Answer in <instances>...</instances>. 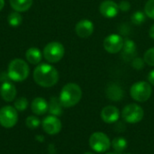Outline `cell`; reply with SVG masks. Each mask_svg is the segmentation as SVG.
Returning <instances> with one entry per match:
<instances>
[{
	"mask_svg": "<svg viewBox=\"0 0 154 154\" xmlns=\"http://www.w3.org/2000/svg\"><path fill=\"white\" fill-rule=\"evenodd\" d=\"M152 94V85L146 81H139L134 83L130 88V95L137 102H146Z\"/></svg>",
	"mask_w": 154,
	"mask_h": 154,
	"instance_id": "4",
	"label": "cell"
},
{
	"mask_svg": "<svg viewBox=\"0 0 154 154\" xmlns=\"http://www.w3.org/2000/svg\"><path fill=\"white\" fill-rule=\"evenodd\" d=\"M136 44L133 40L130 39H126L125 40V43H124V47H123V58L126 61H130L133 60L137 54L136 51Z\"/></svg>",
	"mask_w": 154,
	"mask_h": 154,
	"instance_id": "16",
	"label": "cell"
},
{
	"mask_svg": "<svg viewBox=\"0 0 154 154\" xmlns=\"http://www.w3.org/2000/svg\"><path fill=\"white\" fill-rule=\"evenodd\" d=\"M18 121V111L12 106H5L0 109V125L4 128L14 127Z\"/></svg>",
	"mask_w": 154,
	"mask_h": 154,
	"instance_id": "8",
	"label": "cell"
},
{
	"mask_svg": "<svg viewBox=\"0 0 154 154\" xmlns=\"http://www.w3.org/2000/svg\"><path fill=\"white\" fill-rule=\"evenodd\" d=\"M149 35H150V37L154 40V24L152 25V27L150 28V31H149Z\"/></svg>",
	"mask_w": 154,
	"mask_h": 154,
	"instance_id": "32",
	"label": "cell"
},
{
	"mask_svg": "<svg viewBox=\"0 0 154 154\" xmlns=\"http://www.w3.org/2000/svg\"><path fill=\"white\" fill-rule=\"evenodd\" d=\"M148 81L151 85L154 86V69L151 70L150 73L148 74Z\"/></svg>",
	"mask_w": 154,
	"mask_h": 154,
	"instance_id": "31",
	"label": "cell"
},
{
	"mask_svg": "<svg viewBox=\"0 0 154 154\" xmlns=\"http://www.w3.org/2000/svg\"><path fill=\"white\" fill-rule=\"evenodd\" d=\"M42 125L43 131L49 135L58 134L62 128V124L60 120L58 118V116H51V115L45 117Z\"/></svg>",
	"mask_w": 154,
	"mask_h": 154,
	"instance_id": "10",
	"label": "cell"
},
{
	"mask_svg": "<svg viewBox=\"0 0 154 154\" xmlns=\"http://www.w3.org/2000/svg\"><path fill=\"white\" fill-rule=\"evenodd\" d=\"M84 154H94V153H92V152H85Z\"/></svg>",
	"mask_w": 154,
	"mask_h": 154,
	"instance_id": "34",
	"label": "cell"
},
{
	"mask_svg": "<svg viewBox=\"0 0 154 154\" xmlns=\"http://www.w3.org/2000/svg\"><path fill=\"white\" fill-rule=\"evenodd\" d=\"M144 60L139 57H135L133 60H132V66L135 69H142L144 67Z\"/></svg>",
	"mask_w": 154,
	"mask_h": 154,
	"instance_id": "28",
	"label": "cell"
},
{
	"mask_svg": "<svg viewBox=\"0 0 154 154\" xmlns=\"http://www.w3.org/2000/svg\"><path fill=\"white\" fill-rule=\"evenodd\" d=\"M29 73V66L26 61L22 59H14L8 65L7 74L9 76L10 80L15 82L23 81L28 78Z\"/></svg>",
	"mask_w": 154,
	"mask_h": 154,
	"instance_id": "3",
	"label": "cell"
},
{
	"mask_svg": "<svg viewBox=\"0 0 154 154\" xmlns=\"http://www.w3.org/2000/svg\"><path fill=\"white\" fill-rule=\"evenodd\" d=\"M143 60L144 62L147 63L149 66L154 67V47L150 48L148 51H146L143 56Z\"/></svg>",
	"mask_w": 154,
	"mask_h": 154,
	"instance_id": "26",
	"label": "cell"
},
{
	"mask_svg": "<svg viewBox=\"0 0 154 154\" xmlns=\"http://www.w3.org/2000/svg\"><path fill=\"white\" fill-rule=\"evenodd\" d=\"M125 43V40L123 39L122 36L113 33L106 37L103 42L104 49L111 54H116L118 53L123 50Z\"/></svg>",
	"mask_w": 154,
	"mask_h": 154,
	"instance_id": "9",
	"label": "cell"
},
{
	"mask_svg": "<svg viewBox=\"0 0 154 154\" xmlns=\"http://www.w3.org/2000/svg\"><path fill=\"white\" fill-rule=\"evenodd\" d=\"M82 97V90L76 83L66 84L60 94V101L63 107H72L76 106Z\"/></svg>",
	"mask_w": 154,
	"mask_h": 154,
	"instance_id": "2",
	"label": "cell"
},
{
	"mask_svg": "<svg viewBox=\"0 0 154 154\" xmlns=\"http://www.w3.org/2000/svg\"><path fill=\"white\" fill-rule=\"evenodd\" d=\"M145 19H146V14L144 12H142V11H136L131 16L132 23L136 25L143 24L145 22Z\"/></svg>",
	"mask_w": 154,
	"mask_h": 154,
	"instance_id": "23",
	"label": "cell"
},
{
	"mask_svg": "<svg viewBox=\"0 0 154 154\" xmlns=\"http://www.w3.org/2000/svg\"><path fill=\"white\" fill-rule=\"evenodd\" d=\"M25 125L28 128L30 129H36L40 126L41 125V121L38 117L34 116H28L25 120Z\"/></svg>",
	"mask_w": 154,
	"mask_h": 154,
	"instance_id": "25",
	"label": "cell"
},
{
	"mask_svg": "<svg viewBox=\"0 0 154 154\" xmlns=\"http://www.w3.org/2000/svg\"><path fill=\"white\" fill-rule=\"evenodd\" d=\"M106 95L108 99L117 102V101H120L123 99L124 90L118 84L109 83L106 88Z\"/></svg>",
	"mask_w": 154,
	"mask_h": 154,
	"instance_id": "15",
	"label": "cell"
},
{
	"mask_svg": "<svg viewBox=\"0 0 154 154\" xmlns=\"http://www.w3.org/2000/svg\"><path fill=\"white\" fill-rule=\"evenodd\" d=\"M144 13L146 16L154 20V0H148L144 6Z\"/></svg>",
	"mask_w": 154,
	"mask_h": 154,
	"instance_id": "27",
	"label": "cell"
},
{
	"mask_svg": "<svg viewBox=\"0 0 154 154\" xmlns=\"http://www.w3.org/2000/svg\"><path fill=\"white\" fill-rule=\"evenodd\" d=\"M11 7L19 13L26 12L32 5V0H9Z\"/></svg>",
	"mask_w": 154,
	"mask_h": 154,
	"instance_id": "20",
	"label": "cell"
},
{
	"mask_svg": "<svg viewBox=\"0 0 154 154\" xmlns=\"http://www.w3.org/2000/svg\"><path fill=\"white\" fill-rule=\"evenodd\" d=\"M99 12L106 18H114L118 14L119 6L113 0H105L99 5Z\"/></svg>",
	"mask_w": 154,
	"mask_h": 154,
	"instance_id": "11",
	"label": "cell"
},
{
	"mask_svg": "<svg viewBox=\"0 0 154 154\" xmlns=\"http://www.w3.org/2000/svg\"><path fill=\"white\" fill-rule=\"evenodd\" d=\"M119 116V109L115 106H106L101 111V118L106 124H113L117 122Z\"/></svg>",
	"mask_w": 154,
	"mask_h": 154,
	"instance_id": "13",
	"label": "cell"
},
{
	"mask_svg": "<svg viewBox=\"0 0 154 154\" xmlns=\"http://www.w3.org/2000/svg\"><path fill=\"white\" fill-rule=\"evenodd\" d=\"M28 106V100L26 97H18L14 104V107L18 111V112H23L24 110H26Z\"/></svg>",
	"mask_w": 154,
	"mask_h": 154,
	"instance_id": "24",
	"label": "cell"
},
{
	"mask_svg": "<svg viewBox=\"0 0 154 154\" xmlns=\"http://www.w3.org/2000/svg\"><path fill=\"white\" fill-rule=\"evenodd\" d=\"M124 154H131V153H124Z\"/></svg>",
	"mask_w": 154,
	"mask_h": 154,
	"instance_id": "36",
	"label": "cell"
},
{
	"mask_svg": "<svg viewBox=\"0 0 154 154\" xmlns=\"http://www.w3.org/2000/svg\"><path fill=\"white\" fill-rule=\"evenodd\" d=\"M31 109L33 114L37 116H42L48 112L49 103L42 97H36L31 104Z\"/></svg>",
	"mask_w": 154,
	"mask_h": 154,
	"instance_id": "17",
	"label": "cell"
},
{
	"mask_svg": "<svg viewBox=\"0 0 154 154\" xmlns=\"http://www.w3.org/2000/svg\"><path fill=\"white\" fill-rule=\"evenodd\" d=\"M5 6V0H0V11L4 8Z\"/></svg>",
	"mask_w": 154,
	"mask_h": 154,
	"instance_id": "33",
	"label": "cell"
},
{
	"mask_svg": "<svg viewBox=\"0 0 154 154\" xmlns=\"http://www.w3.org/2000/svg\"><path fill=\"white\" fill-rule=\"evenodd\" d=\"M49 113L51 116H59L62 115L63 112V106L61 105L60 98L56 97H52L50 99L49 102V109H48Z\"/></svg>",
	"mask_w": 154,
	"mask_h": 154,
	"instance_id": "19",
	"label": "cell"
},
{
	"mask_svg": "<svg viewBox=\"0 0 154 154\" xmlns=\"http://www.w3.org/2000/svg\"><path fill=\"white\" fill-rule=\"evenodd\" d=\"M90 148L97 152H106L110 149L111 141L108 136L102 132L93 133L88 141Z\"/></svg>",
	"mask_w": 154,
	"mask_h": 154,
	"instance_id": "6",
	"label": "cell"
},
{
	"mask_svg": "<svg viewBox=\"0 0 154 154\" xmlns=\"http://www.w3.org/2000/svg\"><path fill=\"white\" fill-rule=\"evenodd\" d=\"M35 83L42 88H51L59 81V72L51 65L42 63L36 66L32 73Z\"/></svg>",
	"mask_w": 154,
	"mask_h": 154,
	"instance_id": "1",
	"label": "cell"
},
{
	"mask_svg": "<svg viewBox=\"0 0 154 154\" xmlns=\"http://www.w3.org/2000/svg\"><path fill=\"white\" fill-rule=\"evenodd\" d=\"M9 79H9V76H8L7 72L3 71V72H1V73H0V81H1L2 83H4V82H7Z\"/></svg>",
	"mask_w": 154,
	"mask_h": 154,
	"instance_id": "30",
	"label": "cell"
},
{
	"mask_svg": "<svg viewBox=\"0 0 154 154\" xmlns=\"http://www.w3.org/2000/svg\"><path fill=\"white\" fill-rule=\"evenodd\" d=\"M144 111L142 106L137 104H129L124 107L122 111L123 119L129 124H137L143 120Z\"/></svg>",
	"mask_w": 154,
	"mask_h": 154,
	"instance_id": "7",
	"label": "cell"
},
{
	"mask_svg": "<svg viewBox=\"0 0 154 154\" xmlns=\"http://www.w3.org/2000/svg\"><path fill=\"white\" fill-rule=\"evenodd\" d=\"M77 35L80 38H88L94 32V23L88 19L80 20L75 27Z\"/></svg>",
	"mask_w": 154,
	"mask_h": 154,
	"instance_id": "12",
	"label": "cell"
},
{
	"mask_svg": "<svg viewBox=\"0 0 154 154\" xmlns=\"http://www.w3.org/2000/svg\"><path fill=\"white\" fill-rule=\"evenodd\" d=\"M111 145L115 151V153L123 154L127 147V141L123 137H116L112 141Z\"/></svg>",
	"mask_w": 154,
	"mask_h": 154,
	"instance_id": "21",
	"label": "cell"
},
{
	"mask_svg": "<svg viewBox=\"0 0 154 154\" xmlns=\"http://www.w3.org/2000/svg\"><path fill=\"white\" fill-rule=\"evenodd\" d=\"M106 154H116V153H115V152H108V153H106Z\"/></svg>",
	"mask_w": 154,
	"mask_h": 154,
	"instance_id": "35",
	"label": "cell"
},
{
	"mask_svg": "<svg viewBox=\"0 0 154 154\" xmlns=\"http://www.w3.org/2000/svg\"><path fill=\"white\" fill-rule=\"evenodd\" d=\"M0 96L5 102H13L16 97L15 86L9 81L2 83L0 87Z\"/></svg>",
	"mask_w": 154,
	"mask_h": 154,
	"instance_id": "14",
	"label": "cell"
},
{
	"mask_svg": "<svg viewBox=\"0 0 154 154\" xmlns=\"http://www.w3.org/2000/svg\"><path fill=\"white\" fill-rule=\"evenodd\" d=\"M118 6H119V10L124 11V12H126V11L130 10V8H131V4H130L127 0H123V1H121V2L119 3Z\"/></svg>",
	"mask_w": 154,
	"mask_h": 154,
	"instance_id": "29",
	"label": "cell"
},
{
	"mask_svg": "<svg viewBox=\"0 0 154 154\" xmlns=\"http://www.w3.org/2000/svg\"><path fill=\"white\" fill-rule=\"evenodd\" d=\"M65 54L64 46L59 42H49L43 49L42 55L44 59L50 63L59 62Z\"/></svg>",
	"mask_w": 154,
	"mask_h": 154,
	"instance_id": "5",
	"label": "cell"
},
{
	"mask_svg": "<svg viewBox=\"0 0 154 154\" xmlns=\"http://www.w3.org/2000/svg\"><path fill=\"white\" fill-rule=\"evenodd\" d=\"M7 21H8V23L13 26V27H16L18 25H20L22 23V21H23V17L22 15L20 14L19 12H13L11 14H9L8 17H7Z\"/></svg>",
	"mask_w": 154,
	"mask_h": 154,
	"instance_id": "22",
	"label": "cell"
},
{
	"mask_svg": "<svg viewBox=\"0 0 154 154\" xmlns=\"http://www.w3.org/2000/svg\"><path fill=\"white\" fill-rule=\"evenodd\" d=\"M25 58L29 63H31L32 65H37L41 62V60L42 59V53L40 49L32 47L26 51Z\"/></svg>",
	"mask_w": 154,
	"mask_h": 154,
	"instance_id": "18",
	"label": "cell"
}]
</instances>
